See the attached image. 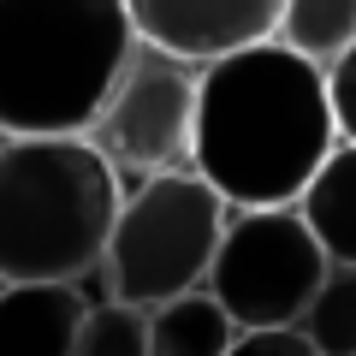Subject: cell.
Here are the masks:
<instances>
[{
	"label": "cell",
	"mask_w": 356,
	"mask_h": 356,
	"mask_svg": "<svg viewBox=\"0 0 356 356\" xmlns=\"http://www.w3.org/2000/svg\"><path fill=\"white\" fill-rule=\"evenodd\" d=\"M339 125L327 72L280 36L202 60L196 89V172L232 208H285L332 154Z\"/></svg>",
	"instance_id": "cell-1"
},
{
	"label": "cell",
	"mask_w": 356,
	"mask_h": 356,
	"mask_svg": "<svg viewBox=\"0 0 356 356\" xmlns=\"http://www.w3.org/2000/svg\"><path fill=\"white\" fill-rule=\"evenodd\" d=\"M131 42L125 0H0V137H83Z\"/></svg>",
	"instance_id": "cell-2"
},
{
	"label": "cell",
	"mask_w": 356,
	"mask_h": 356,
	"mask_svg": "<svg viewBox=\"0 0 356 356\" xmlns=\"http://www.w3.org/2000/svg\"><path fill=\"white\" fill-rule=\"evenodd\" d=\"M125 184L89 137H0V280L102 267Z\"/></svg>",
	"instance_id": "cell-3"
},
{
	"label": "cell",
	"mask_w": 356,
	"mask_h": 356,
	"mask_svg": "<svg viewBox=\"0 0 356 356\" xmlns=\"http://www.w3.org/2000/svg\"><path fill=\"white\" fill-rule=\"evenodd\" d=\"M226 214H232V202L202 172L143 178L119 202V220H113L107 250H102L107 297L154 309L166 297H184L196 285H208Z\"/></svg>",
	"instance_id": "cell-4"
},
{
	"label": "cell",
	"mask_w": 356,
	"mask_h": 356,
	"mask_svg": "<svg viewBox=\"0 0 356 356\" xmlns=\"http://www.w3.org/2000/svg\"><path fill=\"white\" fill-rule=\"evenodd\" d=\"M196 89L202 60L137 36L83 137L107 154L119 178L137 184L161 172H196Z\"/></svg>",
	"instance_id": "cell-5"
},
{
	"label": "cell",
	"mask_w": 356,
	"mask_h": 356,
	"mask_svg": "<svg viewBox=\"0 0 356 356\" xmlns=\"http://www.w3.org/2000/svg\"><path fill=\"white\" fill-rule=\"evenodd\" d=\"M321 273H327V250L315 243L297 202L232 208L208 267V291L238 327H297Z\"/></svg>",
	"instance_id": "cell-6"
},
{
	"label": "cell",
	"mask_w": 356,
	"mask_h": 356,
	"mask_svg": "<svg viewBox=\"0 0 356 356\" xmlns=\"http://www.w3.org/2000/svg\"><path fill=\"white\" fill-rule=\"evenodd\" d=\"M285 0H125L143 42L184 54V60H220L232 48L267 42L280 30Z\"/></svg>",
	"instance_id": "cell-7"
},
{
	"label": "cell",
	"mask_w": 356,
	"mask_h": 356,
	"mask_svg": "<svg viewBox=\"0 0 356 356\" xmlns=\"http://www.w3.org/2000/svg\"><path fill=\"white\" fill-rule=\"evenodd\" d=\"M83 309L72 280H0V356H72Z\"/></svg>",
	"instance_id": "cell-8"
},
{
	"label": "cell",
	"mask_w": 356,
	"mask_h": 356,
	"mask_svg": "<svg viewBox=\"0 0 356 356\" xmlns=\"http://www.w3.org/2000/svg\"><path fill=\"white\" fill-rule=\"evenodd\" d=\"M297 214L309 220L327 261H356V143H332V154L297 196Z\"/></svg>",
	"instance_id": "cell-9"
},
{
	"label": "cell",
	"mask_w": 356,
	"mask_h": 356,
	"mask_svg": "<svg viewBox=\"0 0 356 356\" xmlns=\"http://www.w3.org/2000/svg\"><path fill=\"white\" fill-rule=\"evenodd\" d=\"M238 332L243 327L220 309V297L208 285L149 309V356H226Z\"/></svg>",
	"instance_id": "cell-10"
},
{
	"label": "cell",
	"mask_w": 356,
	"mask_h": 356,
	"mask_svg": "<svg viewBox=\"0 0 356 356\" xmlns=\"http://www.w3.org/2000/svg\"><path fill=\"white\" fill-rule=\"evenodd\" d=\"M297 332L321 356H356V261H327L309 309L297 315Z\"/></svg>",
	"instance_id": "cell-11"
},
{
	"label": "cell",
	"mask_w": 356,
	"mask_h": 356,
	"mask_svg": "<svg viewBox=\"0 0 356 356\" xmlns=\"http://www.w3.org/2000/svg\"><path fill=\"white\" fill-rule=\"evenodd\" d=\"M273 36L285 48H297L303 60L332 65L356 42V0H285Z\"/></svg>",
	"instance_id": "cell-12"
},
{
	"label": "cell",
	"mask_w": 356,
	"mask_h": 356,
	"mask_svg": "<svg viewBox=\"0 0 356 356\" xmlns=\"http://www.w3.org/2000/svg\"><path fill=\"white\" fill-rule=\"evenodd\" d=\"M72 356H149V309L119 303V297L89 303Z\"/></svg>",
	"instance_id": "cell-13"
},
{
	"label": "cell",
	"mask_w": 356,
	"mask_h": 356,
	"mask_svg": "<svg viewBox=\"0 0 356 356\" xmlns=\"http://www.w3.org/2000/svg\"><path fill=\"white\" fill-rule=\"evenodd\" d=\"M327 72V102H332V125H339L344 143H356V42L339 54L332 65H321Z\"/></svg>",
	"instance_id": "cell-14"
},
{
	"label": "cell",
	"mask_w": 356,
	"mask_h": 356,
	"mask_svg": "<svg viewBox=\"0 0 356 356\" xmlns=\"http://www.w3.org/2000/svg\"><path fill=\"white\" fill-rule=\"evenodd\" d=\"M226 356H321L297 327H243Z\"/></svg>",
	"instance_id": "cell-15"
}]
</instances>
